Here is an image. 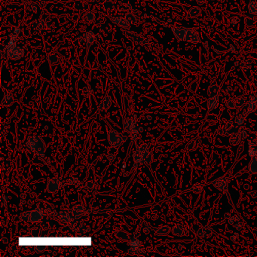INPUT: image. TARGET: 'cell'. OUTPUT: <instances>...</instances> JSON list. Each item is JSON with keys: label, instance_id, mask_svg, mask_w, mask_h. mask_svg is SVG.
Listing matches in <instances>:
<instances>
[{"label": "cell", "instance_id": "2", "mask_svg": "<svg viewBox=\"0 0 257 257\" xmlns=\"http://www.w3.org/2000/svg\"><path fill=\"white\" fill-rule=\"evenodd\" d=\"M24 51L21 48L18 46H14L13 48L8 50V55L10 58L14 60H18L24 55Z\"/></svg>", "mask_w": 257, "mask_h": 257}, {"label": "cell", "instance_id": "15", "mask_svg": "<svg viewBox=\"0 0 257 257\" xmlns=\"http://www.w3.org/2000/svg\"><path fill=\"white\" fill-rule=\"evenodd\" d=\"M172 232L174 235L177 236H182L185 235V229L181 225H176L173 228Z\"/></svg>", "mask_w": 257, "mask_h": 257}, {"label": "cell", "instance_id": "26", "mask_svg": "<svg viewBox=\"0 0 257 257\" xmlns=\"http://www.w3.org/2000/svg\"><path fill=\"white\" fill-rule=\"evenodd\" d=\"M94 18H95V15L91 11H88L85 15V20L86 22H91V21H94Z\"/></svg>", "mask_w": 257, "mask_h": 257}, {"label": "cell", "instance_id": "17", "mask_svg": "<svg viewBox=\"0 0 257 257\" xmlns=\"http://www.w3.org/2000/svg\"><path fill=\"white\" fill-rule=\"evenodd\" d=\"M249 171L252 174H257V158H254L250 162Z\"/></svg>", "mask_w": 257, "mask_h": 257}, {"label": "cell", "instance_id": "9", "mask_svg": "<svg viewBox=\"0 0 257 257\" xmlns=\"http://www.w3.org/2000/svg\"><path fill=\"white\" fill-rule=\"evenodd\" d=\"M249 156L254 158L257 155V141L255 140H251L249 141Z\"/></svg>", "mask_w": 257, "mask_h": 257}, {"label": "cell", "instance_id": "22", "mask_svg": "<svg viewBox=\"0 0 257 257\" xmlns=\"http://www.w3.org/2000/svg\"><path fill=\"white\" fill-rule=\"evenodd\" d=\"M170 232V228L168 226H164L156 230V233L160 235H165Z\"/></svg>", "mask_w": 257, "mask_h": 257}, {"label": "cell", "instance_id": "29", "mask_svg": "<svg viewBox=\"0 0 257 257\" xmlns=\"http://www.w3.org/2000/svg\"><path fill=\"white\" fill-rule=\"evenodd\" d=\"M244 122V117L238 115L235 118V123L237 125H242Z\"/></svg>", "mask_w": 257, "mask_h": 257}, {"label": "cell", "instance_id": "12", "mask_svg": "<svg viewBox=\"0 0 257 257\" xmlns=\"http://www.w3.org/2000/svg\"><path fill=\"white\" fill-rule=\"evenodd\" d=\"M83 38L85 41V43H86L87 46L89 48V47L92 45L93 42L95 41V35H94V33H93L92 32L88 31V32H85V35H84Z\"/></svg>", "mask_w": 257, "mask_h": 257}, {"label": "cell", "instance_id": "19", "mask_svg": "<svg viewBox=\"0 0 257 257\" xmlns=\"http://www.w3.org/2000/svg\"><path fill=\"white\" fill-rule=\"evenodd\" d=\"M44 26H45V22L41 21V20H38V21H34L33 24H32V28L36 31L41 30L44 27Z\"/></svg>", "mask_w": 257, "mask_h": 257}, {"label": "cell", "instance_id": "10", "mask_svg": "<svg viewBox=\"0 0 257 257\" xmlns=\"http://www.w3.org/2000/svg\"><path fill=\"white\" fill-rule=\"evenodd\" d=\"M173 32H174V35L177 39L185 40L187 29H185V28H175V29L173 30Z\"/></svg>", "mask_w": 257, "mask_h": 257}, {"label": "cell", "instance_id": "16", "mask_svg": "<svg viewBox=\"0 0 257 257\" xmlns=\"http://www.w3.org/2000/svg\"><path fill=\"white\" fill-rule=\"evenodd\" d=\"M248 8L251 15H257V2L256 0H250L248 5Z\"/></svg>", "mask_w": 257, "mask_h": 257}, {"label": "cell", "instance_id": "3", "mask_svg": "<svg viewBox=\"0 0 257 257\" xmlns=\"http://www.w3.org/2000/svg\"><path fill=\"white\" fill-rule=\"evenodd\" d=\"M184 41L192 42V43H198V42H200L199 35H198V32H196L193 30L187 29L186 35H185V38Z\"/></svg>", "mask_w": 257, "mask_h": 257}, {"label": "cell", "instance_id": "35", "mask_svg": "<svg viewBox=\"0 0 257 257\" xmlns=\"http://www.w3.org/2000/svg\"><path fill=\"white\" fill-rule=\"evenodd\" d=\"M196 1L199 5H202V4H204L206 2V0H196Z\"/></svg>", "mask_w": 257, "mask_h": 257}, {"label": "cell", "instance_id": "32", "mask_svg": "<svg viewBox=\"0 0 257 257\" xmlns=\"http://www.w3.org/2000/svg\"><path fill=\"white\" fill-rule=\"evenodd\" d=\"M242 226H243L242 222H241L240 221H238V222L235 224V228H236L237 229H238V230L241 229V228H242Z\"/></svg>", "mask_w": 257, "mask_h": 257}, {"label": "cell", "instance_id": "4", "mask_svg": "<svg viewBox=\"0 0 257 257\" xmlns=\"http://www.w3.org/2000/svg\"><path fill=\"white\" fill-rule=\"evenodd\" d=\"M245 103V99L243 97H238L235 99H231L226 103V106L232 109H235L238 107L242 106Z\"/></svg>", "mask_w": 257, "mask_h": 257}, {"label": "cell", "instance_id": "11", "mask_svg": "<svg viewBox=\"0 0 257 257\" xmlns=\"http://www.w3.org/2000/svg\"><path fill=\"white\" fill-rule=\"evenodd\" d=\"M112 21L113 23H115V24H117L118 26H120L121 27L124 28H129V24L128 23V21H126L125 18H120V17H116V18H111Z\"/></svg>", "mask_w": 257, "mask_h": 257}, {"label": "cell", "instance_id": "6", "mask_svg": "<svg viewBox=\"0 0 257 257\" xmlns=\"http://www.w3.org/2000/svg\"><path fill=\"white\" fill-rule=\"evenodd\" d=\"M213 233V229L209 225H205V226L202 227L198 231V236L200 238H209Z\"/></svg>", "mask_w": 257, "mask_h": 257}, {"label": "cell", "instance_id": "28", "mask_svg": "<svg viewBox=\"0 0 257 257\" xmlns=\"http://www.w3.org/2000/svg\"><path fill=\"white\" fill-rule=\"evenodd\" d=\"M48 59L51 64H55L58 61V57L56 55H50L48 57Z\"/></svg>", "mask_w": 257, "mask_h": 257}, {"label": "cell", "instance_id": "24", "mask_svg": "<svg viewBox=\"0 0 257 257\" xmlns=\"http://www.w3.org/2000/svg\"><path fill=\"white\" fill-rule=\"evenodd\" d=\"M100 29L102 32H103L105 34L109 33L111 30V26L109 25L108 23H103L102 25L100 26Z\"/></svg>", "mask_w": 257, "mask_h": 257}, {"label": "cell", "instance_id": "5", "mask_svg": "<svg viewBox=\"0 0 257 257\" xmlns=\"http://www.w3.org/2000/svg\"><path fill=\"white\" fill-rule=\"evenodd\" d=\"M246 137V132L245 131H241L240 133H237V134H233L231 138H230V144L231 145H238L240 143L242 138Z\"/></svg>", "mask_w": 257, "mask_h": 257}, {"label": "cell", "instance_id": "20", "mask_svg": "<svg viewBox=\"0 0 257 257\" xmlns=\"http://www.w3.org/2000/svg\"><path fill=\"white\" fill-rule=\"evenodd\" d=\"M125 19L129 24H135L137 22V18L133 14H128L125 16Z\"/></svg>", "mask_w": 257, "mask_h": 257}, {"label": "cell", "instance_id": "1", "mask_svg": "<svg viewBox=\"0 0 257 257\" xmlns=\"http://www.w3.org/2000/svg\"><path fill=\"white\" fill-rule=\"evenodd\" d=\"M213 184L216 188H217L222 192H227L228 191V178L227 177L218 178L213 182Z\"/></svg>", "mask_w": 257, "mask_h": 257}, {"label": "cell", "instance_id": "33", "mask_svg": "<svg viewBox=\"0 0 257 257\" xmlns=\"http://www.w3.org/2000/svg\"><path fill=\"white\" fill-rule=\"evenodd\" d=\"M239 21V20L238 19V18H232V20H231V23H232L233 25H236L237 23Z\"/></svg>", "mask_w": 257, "mask_h": 257}, {"label": "cell", "instance_id": "25", "mask_svg": "<svg viewBox=\"0 0 257 257\" xmlns=\"http://www.w3.org/2000/svg\"><path fill=\"white\" fill-rule=\"evenodd\" d=\"M241 68L243 70H249L251 68V64L249 61H243L241 64Z\"/></svg>", "mask_w": 257, "mask_h": 257}, {"label": "cell", "instance_id": "18", "mask_svg": "<svg viewBox=\"0 0 257 257\" xmlns=\"http://www.w3.org/2000/svg\"><path fill=\"white\" fill-rule=\"evenodd\" d=\"M127 35H128V36H129L130 38H131V39L134 40V42H137V43H142V42H144V39L142 38V37L140 36V35H137V34L134 33V32H127Z\"/></svg>", "mask_w": 257, "mask_h": 257}, {"label": "cell", "instance_id": "30", "mask_svg": "<svg viewBox=\"0 0 257 257\" xmlns=\"http://www.w3.org/2000/svg\"><path fill=\"white\" fill-rule=\"evenodd\" d=\"M102 105L103 106L105 109H106V108H108V107L109 106V105H110V98H109V97L107 96L104 98V100H103Z\"/></svg>", "mask_w": 257, "mask_h": 257}, {"label": "cell", "instance_id": "7", "mask_svg": "<svg viewBox=\"0 0 257 257\" xmlns=\"http://www.w3.org/2000/svg\"><path fill=\"white\" fill-rule=\"evenodd\" d=\"M219 105V97L218 95L210 96L208 101V110H213L217 108Z\"/></svg>", "mask_w": 257, "mask_h": 257}, {"label": "cell", "instance_id": "13", "mask_svg": "<svg viewBox=\"0 0 257 257\" xmlns=\"http://www.w3.org/2000/svg\"><path fill=\"white\" fill-rule=\"evenodd\" d=\"M219 87H218L216 82H212L210 85L209 88H208V94L210 96H214V95H218L219 94Z\"/></svg>", "mask_w": 257, "mask_h": 257}, {"label": "cell", "instance_id": "31", "mask_svg": "<svg viewBox=\"0 0 257 257\" xmlns=\"http://www.w3.org/2000/svg\"><path fill=\"white\" fill-rule=\"evenodd\" d=\"M235 220L239 221L240 218H238V216H233L232 217L229 218V219H228V222H229L230 224H234V222H235Z\"/></svg>", "mask_w": 257, "mask_h": 257}, {"label": "cell", "instance_id": "21", "mask_svg": "<svg viewBox=\"0 0 257 257\" xmlns=\"http://www.w3.org/2000/svg\"><path fill=\"white\" fill-rule=\"evenodd\" d=\"M244 23L247 27H252L256 24L255 18H253V16H247L244 19Z\"/></svg>", "mask_w": 257, "mask_h": 257}, {"label": "cell", "instance_id": "23", "mask_svg": "<svg viewBox=\"0 0 257 257\" xmlns=\"http://www.w3.org/2000/svg\"><path fill=\"white\" fill-rule=\"evenodd\" d=\"M191 189L194 193H200L203 189V185L201 183H195L194 184Z\"/></svg>", "mask_w": 257, "mask_h": 257}, {"label": "cell", "instance_id": "8", "mask_svg": "<svg viewBox=\"0 0 257 257\" xmlns=\"http://www.w3.org/2000/svg\"><path fill=\"white\" fill-rule=\"evenodd\" d=\"M257 108V95H254L252 97L250 100L247 103V115L253 112L256 111Z\"/></svg>", "mask_w": 257, "mask_h": 257}, {"label": "cell", "instance_id": "34", "mask_svg": "<svg viewBox=\"0 0 257 257\" xmlns=\"http://www.w3.org/2000/svg\"><path fill=\"white\" fill-rule=\"evenodd\" d=\"M238 233H237V232H235V235H233V236H232V238H232V241H235V240H236V238H238Z\"/></svg>", "mask_w": 257, "mask_h": 257}, {"label": "cell", "instance_id": "14", "mask_svg": "<svg viewBox=\"0 0 257 257\" xmlns=\"http://www.w3.org/2000/svg\"><path fill=\"white\" fill-rule=\"evenodd\" d=\"M200 13H201V8H200L199 7L193 6L188 11V17L192 18H196V17H198V15H200Z\"/></svg>", "mask_w": 257, "mask_h": 257}, {"label": "cell", "instance_id": "27", "mask_svg": "<svg viewBox=\"0 0 257 257\" xmlns=\"http://www.w3.org/2000/svg\"><path fill=\"white\" fill-rule=\"evenodd\" d=\"M104 8H105L106 11H110V10L113 9L114 8V4L113 2H111L110 0H106L105 2H104Z\"/></svg>", "mask_w": 257, "mask_h": 257}]
</instances>
